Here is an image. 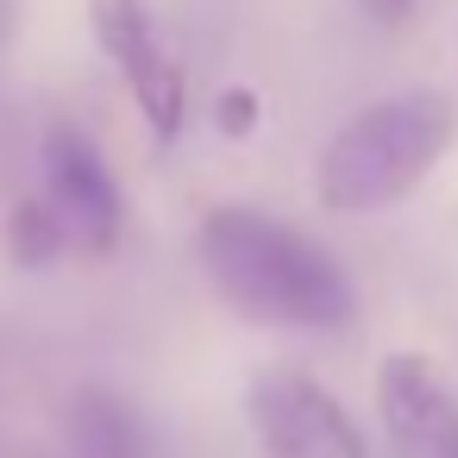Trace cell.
<instances>
[{
    "instance_id": "cell-6",
    "label": "cell",
    "mask_w": 458,
    "mask_h": 458,
    "mask_svg": "<svg viewBox=\"0 0 458 458\" xmlns=\"http://www.w3.org/2000/svg\"><path fill=\"white\" fill-rule=\"evenodd\" d=\"M377 414L395 458H458V389L427 352H389L377 370Z\"/></svg>"
},
{
    "instance_id": "cell-4",
    "label": "cell",
    "mask_w": 458,
    "mask_h": 458,
    "mask_svg": "<svg viewBox=\"0 0 458 458\" xmlns=\"http://www.w3.org/2000/svg\"><path fill=\"white\" fill-rule=\"evenodd\" d=\"M38 182H45V208L64 220L70 245L76 251H114L120 233H126V201H120V182L101 157V145L57 120L38 145Z\"/></svg>"
},
{
    "instance_id": "cell-1",
    "label": "cell",
    "mask_w": 458,
    "mask_h": 458,
    "mask_svg": "<svg viewBox=\"0 0 458 458\" xmlns=\"http://www.w3.org/2000/svg\"><path fill=\"white\" fill-rule=\"evenodd\" d=\"M201 264L220 301L258 327L339 333L358 314V289L339 258L264 208H214L201 220Z\"/></svg>"
},
{
    "instance_id": "cell-2",
    "label": "cell",
    "mask_w": 458,
    "mask_h": 458,
    "mask_svg": "<svg viewBox=\"0 0 458 458\" xmlns=\"http://www.w3.org/2000/svg\"><path fill=\"white\" fill-rule=\"evenodd\" d=\"M458 139V101L439 89H402L358 107L314 157V201L327 214H377L414 195Z\"/></svg>"
},
{
    "instance_id": "cell-3",
    "label": "cell",
    "mask_w": 458,
    "mask_h": 458,
    "mask_svg": "<svg viewBox=\"0 0 458 458\" xmlns=\"http://www.w3.org/2000/svg\"><path fill=\"white\" fill-rule=\"evenodd\" d=\"M245 414L264 458H377L345 402L295 364L258 370L245 389Z\"/></svg>"
},
{
    "instance_id": "cell-7",
    "label": "cell",
    "mask_w": 458,
    "mask_h": 458,
    "mask_svg": "<svg viewBox=\"0 0 458 458\" xmlns=\"http://www.w3.org/2000/svg\"><path fill=\"white\" fill-rule=\"evenodd\" d=\"M70 445L76 458H151V433L132 402L114 389H76L70 395Z\"/></svg>"
},
{
    "instance_id": "cell-8",
    "label": "cell",
    "mask_w": 458,
    "mask_h": 458,
    "mask_svg": "<svg viewBox=\"0 0 458 458\" xmlns=\"http://www.w3.org/2000/svg\"><path fill=\"white\" fill-rule=\"evenodd\" d=\"M364 13H370L377 26H402V20L414 13V0H364Z\"/></svg>"
},
{
    "instance_id": "cell-10",
    "label": "cell",
    "mask_w": 458,
    "mask_h": 458,
    "mask_svg": "<svg viewBox=\"0 0 458 458\" xmlns=\"http://www.w3.org/2000/svg\"><path fill=\"white\" fill-rule=\"evenodd\" d=\"M0 458H32V452H26V445H20L13 433H0Z\"/></svg>"
},
{
    "instance_id": "cell-5",
    "label": "cell",
    "mask_w": 458,
    "mask_h": 458,
    "mask_svg": "<svg viewBox=\"0 0 458 458\" xmlns=\"http://www.w3.org/2000/svg\"><path fill=\"white\" fill-rule=\"evenodd\" d=\"M89 20H95V38H101L107 64L120 70L126 95L139 101L145 126L157 139H176L189 120V82H182V64L170 57L151 7L145 0H89Z\"/></svg>"
},
{
    "instance_id": "cell-9",
    "label": "cell",
    "mask_w": 458,
    "mask_h": 458,
    "mask_svg": "<svg viewBox=\"0 0 458 458\" xmlns=\"http://www.w3.org/2000/svg\"><path fill=\"white\" fill-rule=\"evenodd\" d=\"M226 132H245L251 126V95H226V120H220Z\"/></svg>"
}]
</instances>
